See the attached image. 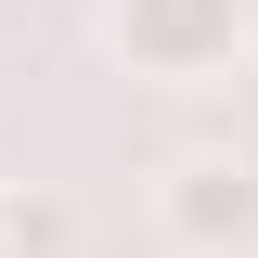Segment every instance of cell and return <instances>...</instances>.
Wrapping results in <instances>:
<instances>
[{"label":"cell","instance_id":"cell-1","mask_svg":"<svg viewBox=\"0 0 258 258\" xmlns=\"http://www.w3.org/2000/svg\"><path fill=\"white\" fill-rule=\"evenodd\" d=\"M155 245L168 258H258V155L194 142L155 168Z\"/></svg>","mask_w":258,"mask_h":258},{"label":"cell","instance_id":"cell-2","mask_svg":"<svg viewBox=\"0 0 258 258\" xmlns=\"http://www.w3.org/2000/svg\"><path fill=\"white\" fill-rule=\"evenodd\" d=\"M103 39L129 52V78L207 91V78L245 52V0H103Z\"/></svg>","mask_w":258,"mask_h":258},{"label":"cell","instance_id":"cell-3","mask_svg":"<svg viewBox=\"0 0 258 258\" xmlns=\"http://www.w3.org/2000/svg\"><path fill=\"white\" fill-rule=\"evenodd\" d=\"M0 258H78V207L64 194H0Z\"/></svg>","mask_w":258,"mask_h":258}]
</instances>
